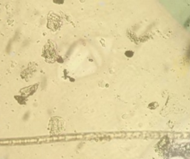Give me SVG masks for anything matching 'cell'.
<instances>
[{
  "label": "cell",
  "instance_id": "cell-1",
  "mask_svg": "<svg viewBox=\"0 0 190 159\" xmlns=\"http://www.w3.org/2000/svg\"><path fill=\"white\" fill-rule=\"evenodd\" d=\"M126 55L127 56V57H132L133 52H132V51H126Z\"/></svg>",
  "mask_w": 190,
  "mask_h": 159
}]
</instances>
